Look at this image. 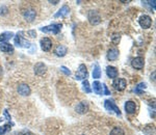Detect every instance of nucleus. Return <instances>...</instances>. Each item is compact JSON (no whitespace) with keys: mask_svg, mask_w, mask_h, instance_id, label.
<instances>
[{"mask_svg":"<svg viewBox=\"0 0 156 135\" xmlns=\"http://www.w3.org/2000/svg\"><path fill=\"white\" fill-rule=\"evenodd\" d=\"M101 77V70L100 67L98 63H96L95 67H94V70H93V78L95 79H99Z\"/></svg>","mask_w":156,"mask_h":135,"instance_id":"22","label":"nucleus"},{"mask_svg":"<svg viewBox=\"0 0 156 135\" xmlns=\"http://www.w3.org/2000/svg\"><path fill=\"white\" fill-rule=\"evenodd\" d=\"M69 11H70V9H69V6L67 5H64V6H61V9H59L57 13H56L55 15H54V18H58V17H66L68 14H69Z\"/></svg>","mask_w":156,"mask_h":135,"instance_id":"20","label":"nucleus"},{"mask_svg":"<svg viewBox=\"0 0 156 135\" xmlns=\"http://www.w3.org/2000/svg\"><path fill=\"white\" fill-rule=\"evenodd\" d=\"M25 135H34V134H32V133H30V132H26Z\"/></svg>","mask_w":156,"mask_h":135,"instance_id":"33","label":"nucleus"},{"mask_svg":"<svg viewBox=\"0 0 156 135\" xmlns=\"http://www.w3.org/2000/svg\"><path fill=\"white\" fill-rule=\"evenodd\" d=\"M61 27H63L61 24H51V25L42 27V28H41V31H42V32H45V33L57 34L59 31H61Z\"/></svg>","mask_w":156,"mask_h":135,"instance_id":"1","label":"nucleus"},{"mask_svg":"<svg viewBox=\"0 0 156 135\" xmlns=\"http://www.w3.org/2000/svg\"><path fill=\"white\" fill-rule=\"evenodd\" d=\"M151 6H153V9H155V1H150Z\"/></svg>","mask_w":156,"mask_h":135,"instance_id":"31","label":"nucleus"},{"mask_svg":"<svg viewBox=\"0 0 156 135\" xmlns=\"http://www.w3.org/2000/svg\"><path fill=\"white\" fill-rule=\"evenodd\" d=\"M61 71L63 72V73L66 74V75H68V76H70V75H71V71H70L68 68L64 67V65H63V67H61Z\"/></svg>","mask_w":156,"mask_h":135,"instance_id":"27","label":"nucleus"},{"mask_svg":"<svg viewBox=\"0 0 156 135\" xmlns=\"http://www.w3.org/2000/svg\"><path fill=\"white\" fill-rule=\"evenodd\" d=\"M23 16H24V18H25L26 21L31 22V21H34V18H36V11H34V9H27V11H24Z\"/></svg>","mask_w":156,"mask_h":135,"instance_id":"14","label":"nucleus"},{"mask_svg":"<svg viewBox=\"0 0 156 135\" xmlns=\"http://www.w3.org/2000/svg\"><path fill=\"white\" fill-rule=\"evenodd\" d=\"M146 87H147V84H146L145 82H142V83H139V85H137L136 87H135V93L137 94H142L143 90H145Z\"/></svg>","mask_w":156,"mask_h":135,"instance_id":"25","label":"nucleus"},{"mask_svg":"<svg viewBox=\"0 0 156 135\" xmlns=\"http://www.w3.org/2000/svg\"><path fill=\"white\" fill-rule=\"evenodd\" d=\"M103 90H104V95H106V96H108V95H110V92H109L108 87L106 86L105 84H103Z\"/></svg>","mask_w":156,"mask_h":135,"instance_id":"29","label":"nucleus"},{"mask_svg":"<svg viewBox=\"0 0 156 135\" xmlns=\"http://www.w3.org/2000/svg\"><path fill=\"white\" fill-rule=\"evenodd\" d=\"M109 135H125V132L121 127H114V129L110 131Z\"/></svg>","mask_w":156,"mask_h":135,"instance_id":"23","label":"nucleus"},{"mask_svg":"<svg viewBox=\"0 0 156 135\" xmlns=\"http://www.w3.org/2000/svg\"><path fill=\"white\" fill-rule=\"evenodd\" d=\"M125 111L129 114H132L136 111V104L133 101H127L125 103Z\"/></svg>","mask_w":156,"mask_h":135,"instance_id":"13","label":"nucleus"},{"mask_svg":"<svg viewBox=\"0 0 156 135\" xmlns=\"http://www.w3.org/2000/svg\"><path fill=\"white\" fill-rule=\"evenodd\" d=\"M89 21L92 25H97L101 22V17L100 15L98 14V11H89Z\"/></svg>","mask_w":156,"mask_h":135,"instance_id":"5","label":"nucleus"},{"mask_svg":"<svg viewBox=\"0 0 156 135\" xmlns=\"http://www.w3.org/2000/svg\"><path fill=\"white\" fill-rule=\"evenodd\" d=\"M67 52H68L67 47H66V46H64V45L57 46V47L55 48V50H54V53H55L58 57L65 56V55L67 54Z\"/></svg>","mask_w":156,"mask_h":135,"instance_id":"17","label":"nucleus"},{"mask_svg":"<svg viewBox=\"0 0 156 135\" xmlns=\"http://www.w3.org/2000/svg\"><path fill=\"white\" fill-rule=\"evenodd\" d=\"M82 86H83V90L85 93H91L92 92V90H91V87H89V83L87 80H83V82H82Z\"/></svg>","mask_w":156,"mask_h":135,"instance_id":"26","label":"nucleus"},{"mask_svg":"<svg viewBox=\"0 0 156 135\" xmlns=\"http://www.w3.org/2000/svg\"><path fill=\"white\" fill-rule=\"evenodd\" d=\"M0 50L5 53H11L14 51V47L9 43H0Z\"/></svg>","mask_w":156,"mask_h":135,"instance_id":"19","label":"nucleus"},{"mask_svg":"<svg viewBox=\"0 0 156 135\" xmlns=\"http://www.w3.org/2000/svg\"><path fill=\"white\" fill-rule=\"evenodd\" d=\"M126 85H127L126 80L123 78H116L114 80V83H112V86L117 90H119V92H122V90H125Z\"/></svg>","mask_w":156,"mask_h":135,"instance_id":"6","label":"nucleus"},{"mask_svg":"<svg viewBox=\"0 0 156 135\" xmlns=\"http://www.w3.org/2000/svg\"><path fill=\"white\" fill-rule=\"evenodd\" d=\"M27 34H28V35H30V37H36V31H34V30H29V31H27Z\"/></svg>","mask_w":156,"mask_h":135,"instance_id":"30","label":"nucleus"},{"mask_svg":"<svg viewBox=\"0 0 156 135\" xmlns=\"http://www.w3.org/2000/svg\"><path fill=\"white\" fill-rule=\"evenodd\" d=\"M120 34H114V37H112V42L114 43H119V41H120Z\"/></svg>","mask_w":156,"mask_h":135,"instance_id":"28","label":"nucleus"},{"mask_svg":"<svg viewBox=\"0 0 156 135\" xmlns=\"http://www.w3.org/2000/svg\"><path fill=\"white\" fill-rule=\"evenodd\" d=\"M40 44H41V48H42V50L45 51V52L50 51L51 48H52V42H51V39H48V37H43V39H41Z\"/></svg>","mask_w":156,"mask_h":135,"instance_id":"8","label":"nucleus"},{"mask_svg":"<svg viewBox=\"0 0 156 135\" xmlns=\"http://www.w3.org/2000/svg\"><path fill=\"white\" fill-rule=\"evenodd\" d=\"M76 112L79 113V114H84V113H87L89 111V104H87V102H80L79 104L76 106L75 108Z\"/></svg>","mask_w":156,"mask_h":135,"instance_id":"11","label":"nucleus"},{"mask_svg":"<svg viewBox=\"0 0 156 135\" xmlns=\"http://www.w3.org/2000/svg\"><path fill=\"white\" fill-rule=\"evenodd\" d=\"M93 90L97 95H103V85L99 81L93 82Z\"/></svg>","mask_w":156,"mask_h":135,"instance_id":"15","label":"nucleus"},{"mask_svg":"<svg viewBox=\"0 0 156 135\" xmlns=\"http://www.w3.org/2000/svg\"><path fill=\"white\" fill-rule=\"evenodd\" d=\"M18 93H19V95H21V96H29L31 93L30 90V87L28 86L27 84H20L19 86H18Z\"/></svg>","mask_w":156,"mask_h":135,"instance_id":"12","label":"nucleus"},{"mask_svg":"<svg viewBox=\"0 0 156 135\" xmlns=\"http://www.w3.org/2000/svg\"><path fill=\"white\" fill-rule=\"evenodd\" d=\"M106 74H107V76H108L109 78H112V79L118 78V70L114 67H112V65L106 68Z\"/></svg>","mask_w":156,"mask_h":135,"instance_id":"18","label":"nucleus"},{"mask_svg":"<svg viewBox=\"0 0 156 135\" xmlns=\"http://www.w3.org/2000/svg\"><path fill=\"white\" fill-rule=\"evenodd\" d=\"M144 65H145V60L141 56L135 57V58H133L132 61H131V65H132L134 69H136V70H142L143 68H144Z\"/></svg>","mask_w":156,"mask_h":135,"instance_id":"9","label":"nucleus"},{"mask_svg":"<svg viewBox=\"0 0 156 135\" xmlns=\"http://www.w3.org/2000/svg\"><path fill=\"white\" fill-rule=\"evenodd\" d=\"M13 37H14V33H13L11 31V32H9V31L3 32V33L0 34V43H6V41L11 39Z\"/></svg>","mask_w":156,"mask_h":135,"instance_id":"21","label":"nucleus"},{"mask_svg":"<svg viewBox=\"0 0 156 135\" xmlns=\"http://www.w3.org/2000/svg\"><path fill=\"white\" fill-rule=\"evenodd\" d=\"M46 71H47V67L43 63V62H38L36 65H34V73L36 75L38 76H42L46 73Z\"/></svg>","mask_w":156,"mask_h":135,"instance_id":"10","label":"nucleus"},{"mask_svg":"<svg viewBox=\"0 0 156 135\" xmlns=\"http://www.w3.org/2000/svg\"><path fill=\"white\" fill-rule=\"evenodd\" d=\"M118 57H119V50L117 48L109 49L108 52H107V59L112 61V60H116Z\"/></svg>","mask_w":156,"mask_h":135,"instance_id":"16","label":"nucleus"},{"mask_svg":"<svg viewBox=\"0 0 156 135\" xmlns=\"http://www.w3.org/2000/svg\"><path fill=\"white\" fill-rule=\"evenodd\" d=\"M139 23L141 27L144 29H148L151 27V24H152V19H151L150 16H148V15H143L141 16L139 20Z\"/></svg>","mask_w":156,"mask_h":135,"instance_id":"4","label":"nucleus"},{"mask_svg":"<svg viewBox=\"0 0 156 135\" xmlns=\"http://www.w3.org/2000/svg\"><path fill=\"white\" fill-rule=\"evenodd\" d=\"M9 130H11V125L9 124H6V125H4V126L0 127V135L6 134Z\"/></svg>","mask_w":156,"mask_h":135,"instance_id":"24","label":"nucleus"},{"mask_svg":"<svg viewBox=\"0 0 156 135\" xmlns=\"http://www.w3.org/2000/svg\"><path fill=\"white\" fill-rule=\"evenodd\" d=\"M104 107H105V109L107 110V111H114L117 116H121V110L119 109V107L117 106V104L114 103L112 100H106L105 102H104Z\"/></svg>","mask_w":156,"mask_h":135,"instance_id":"2","label":"nucleus"},{"mask_svg":"<svg viewBox=\"0 0 156 135\" xmlns=\"http://www.w3.org/2000/svg\"><path fill=\"white\" fill-rule=\"evenodd\" d=\"M87 77V70L85 65H80L78 67L77 73H76V79L77 80H82Z\"/></svg>","mask_w":156,"mask_h":135,"instance_id":"7","label":"nucleus"},{"mask_svg":"<svg viewBox=\"0 0 156 135\" xmlns=\"http://www.w3.org/2000/svg\"><path fill=\"white\" fill-rule=\"evenodd\" d=\"M21 32L18 33L16 37H15V45L18 46V47H23V48H29L30 47V43L26 41V39H23V37L21 35Z\"/></svg>","mask_w":156,"mask_h":135,"instance_id":"3","label":"nucleus"},{"mask_svg":"<svg viewBox=\"0 0 156 135\" xmlns=\"http://www.w3.org/2000/svg\"><path fill=\"white\" fill-rule=\"evenodd\" d=\"M50 3H53V4H56V3H58V1H49Z\"/></svg>","mask_w":156,"mask_h":135,"instance_id":"32","label":"nucleus"}]
</instances>
